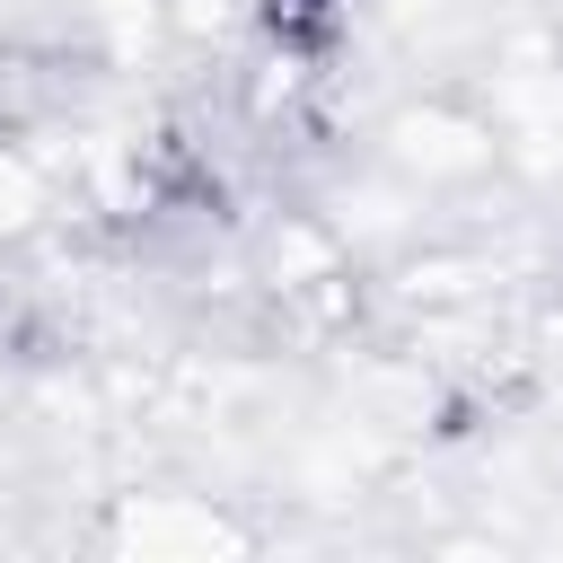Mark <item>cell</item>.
<instances>
[{"instance_id": "obj_1", "label": "cell", "mask_w": 563, "mask_h": 563, "mask_svg": "<svg viewBox=\"0 0 563 563\" xmlns=\"http://www.w3.org/2000/svg\"><path fill=\"white\" fill-rule=\"evenodd\" d=\"M334 26H343V0H264V35H273L290 62L325 53V44H334Z\"/></svg>"}]
</instances>
